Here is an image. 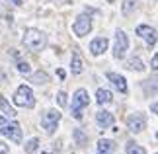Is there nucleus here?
Returning a JSON list of instances; mask_svg holds the SVG:
<instances>
[{
	"instance_id": "nucleus-22",
	"label": "nucleus",
	"mask_w": 158,
	"mask_h": 154,
	"mask_svg": "<svg viewBox=\"0 0 158 154\" xmlns=\"http://www.w3.org/2000/svg\"><path fill=\"white\" fill-rule=\"evenodd\" d=\"M74 139H76V143L80 146H86V143H88V139H86V135L82 133V129H76L74 131Z\"/></svg>"
},
{
	"instance_id": "nucleus-27",
	"label": "nucleus",
	"mask_w": 158,
	"mask_h": 154,
	"mask_svg": "<svg viewBox=\"0 0 158 154\" xmlns=\"http://www.w3.org/2000/svg\"><path fill=\"white\" fill-rule=\"evenodd\" d=\"M156 65H158V59L154 57V59H152V69H154V70H156Z\"/></svg>"
},
{
	"instance_id": "nucleus-6",
	"label": "nucleus",
	"mask_w": 158,
	"mask_h": 154,
	"mask_svg": "<svg viewBox=\"0 0 158 154\" xmlns=\"http://www.w3.org/2000/svg\"><path fill=\"white\" fill-rule=\"evenodd\" d=\"M127 49H129V39H127V33L117 29L115 31V45H113V57L115 59H123Z\"/></svg>"
},
{
	"instance_id": "nucleus-3",
	"label": "nucleus",
	"mask_w": 158,
	"mask_h": 154,
	"mask_svg": "<svg viewBox=\"0 0 158 154\" xmlns=\"http://www.w3.org/2000/svg\"><path fill=\"white\" fill-rule=\"evenodd\" d=\"M88 103H90V96H88V92L84 90V88L76 90V92H74V96H72V117L80 121V119H82V109H84V107H88Z\"/></svg>"
},
{
	"instance_id": "nucleus-21",
	"label": "nucleus",
	"mask_w": 158,
	"mask_h": 154,
	"mask_svg": "<svg viewBox=\"0 0 158 154\" xmlns=\"http://www.w3.org/2000/svg\"><path fill=\"white\" fill-rule=\"evenodd\" d=\"M37 146H39V140H37V139H29L27 143H26V152H27V154H35Z\"/></svg>"
},
{
	"instance_id": "nucleus-7",
	"label": "nucleus",
	"mask_w": 158,
	"mask_h": 154,
	"mask_svg": "<svg viewBox=\"0 0 158 154\" xmlns=\"http://www.w3.org/2000/svg\"><path fill=\"white\" fill-rule=\"evenodd\" d=\"M90 29H92V18H90L88 14H80V16L76 18V22L72 23V31H74L78 37L88 35Z\"/></svg>"
},
{
	"instance_id": "nucleus-18",
	"label": "nucleus",
	"mask_w": 158,
	"mask_h": 154,
	"mask_svg": "<svg viewBox=\"0 0 158 154\" xmlns=\"http://www.w3.org/2000/svg\"><path fill=\"white\" fill-rule=\"evenodd\" d=\"M72 72H74V74H80L82 72V59H80V55H78L76 51L72 53Z\"/></svg>"
},
{
	"instance_id": "nucleus-25",
	"label": "nucleus",
	"mask_w": 158,
	"mask_h": 154,
	"mask_svg": "<svg viewBox=\"0 0 158 154\" xmlns=\"http://www.w3.org/2000/svg\"><path fill=\"white\" fill-rule=\"evenodd\" d=\"M8 144H6V143H2V140H0V154H8Z\"/></svg>"
},
{
	"instance_id": "nucleus-24",
	"label": "nucleus",
	"mask_w": 158,
	"mask_h": 154,
	"mask_svg": "<svg viewBox=\"0 0 158 154\" xmlns=\"http://www.w3.org/2000/svg\"><path fill=\"white\" fill-rule=\"evenodd\" d=\"M57 102H59L60 107L66 106V94H64V92H59V94H57Z\"/></svg>"
},
{
	"instance_id": "nucleus-16",
	"label": "nucleus",
	"mask_w": 158,
	"mask_h": 154,
	"mask_svg": "<svg viewBox=\"0 0 158 154\" xmlns=\"http://www.w3.org/2000/svg\"><path fill=\"white\" fill-rule=\"evenodd\" d=\"M0 109L4 111V117H16V115H18V113H16V109L12 107V106L4 100L2 96H0Z\"/></svg>"
},
{
	"instance_id": "nucleus-23",
	"label": "nucleus",
	"mask_w": 158,
	"mask_h": 154,
	"mask_svg": "<svg viewBox=\"0 0 158 154\" xmlns=\"http://www.w3.org/2000/svg\"><path fill=\"white\" fill-rule=\"evenodd\" d=\"M18 72H20V74H29V72H31V66H29V63H18Z\"/></svg>"
},
{
	"instance_id": "nucleus-15",
	"label": "nucleus",
	"mask_w": 158,
	"mask_h": 154,
	"mask_svg": "<svg viewBox=\"0 0 158 154\" xmlns=\"http://www.w3.org/2000/svg\"><path fill=\"white\" fill-rule=\"evenodd\" d=\"M127 69L129 70H137V72H143L144 70V65H143V60L139 59V57H133L127 60Z\"/></svg>"
},
{
	"instance_id": "nucleus-13",
	"label": "nucleus",
	"mask_w": 158,
	"mask_h": 154,
	"mask_svg": "<svg viewBox=\"0 0 158 154\" xmlns=\"http://www.w3.org/2000/svg\"><path fill=\"white\" fill-rule=\"evenodd\" d=\"M96 102H98L100 106H104V103H111V102H113L111 92L106 90V88H100L98 92H96Z\"/></svg>"
},
{
	"instance_id": "nucleus-26",
	"label": "nucleus",
	"mask_w": 158,
	"mask_h": 154,
	"mask_svg": "<svg viewBox=\"0 0 158 154\" xmlns=\"http://www.w3.org/2000/svg\"><path fill=\"white\" fill-rule=\"evenodd\" d=\"M10 2L14 4V6H22V0H10Z\"/></svg>"
},
{
	"instance_id": "nucleus-8",
	"label": "nucleus",
	"mask_w": 158,
	"mask_h": 154,
	"mask_svg": "<svg viewBox=\"0 0 158 154\" xmlns=\"http://www.w3.org/2000/svg\"><path fill=\"white\" fill-rule=\"evenodd\" d=\"M127 127H129L131 133H141L144 131V127H147V117H144L143 113H131L129 117H127Z\"/></svg>"
},
{
	"instance_id": "nucleus-2",
	"label": "nucleus",
	"mask_w": 158,
	"mask_h": 154,
	"mask_svg": "<svg viewBox=\"0 0 158 154\" xmlns=\"http://www.w3.org/2000/svg\"><path fill=\"white\" fill-rule=\"evenodd\" d=\"M0 133L4 137H8L12 143L20 144L22 143V129L16 121H8L6 117H0Z\"/></svg>"
},
{
	"instance_id": "nucleus-11",
	"label": "nucleus",
	"mask_w": 158,
	"mask_h": 154,
	"mask_svg": "<svg viewBox=\"0 0 158 154\" xmlns=\"http://www.w3.org/2000/svg\"><path fill=\"white\" fill-rule=\"evenodd\" d=\"M96 121H98V125H100L102 129H107V127L113 125V113H109V111H106V109H102V111L96 113Z\"/></svg>"
},
{
	"instance_id": "nucleus-17",
	"label": "nucleus",
	"mask_w": 158,
	"mask_h": 154,
	"mask_svg": "<svg viewBox=\"0 0 158 154\" xmlns=\"http://www.w3.org/2000/svg\"><path fill=\"white\" fill-rule=\"evenodd\" d=\"M31 80L33 84H37V86H41V84H47L49 82V74L47 72H43V70H39V72H35V74H31Z\"/></svg>"
},
{
	"instance_id": "nucleus-10",
	"label": "nucleus",
	"mask_w": 158,
	"mask_h": 154,
	"mask_svg": "<svg viewBox=\"0 0 158 154\" xmlns=\"http://www.w3.org/2000/svg\"><path fill=\"white\" fill-rule=\"evenodd\" d=\"M107 45H109V41L106 37H96L92 43H90V53H92L94 57H100V55L107 49Z\"/></svg>"
},
{
	"instance_id": "nucleus-12",
	"label": "nucleus",
	"mask_w": 158,
	"mask_h": 154,
	"mask_svg": "<svg viewBox=\"0 0 158 154\" xmlns=\"http://www.w3.org/2000/svg\"><path fill=\"white\" fill-rule=\"evenodd\" d=\"M107 80H109V82H111L119 92H127V82H125V78L121 76V74H115V72H107Z\"/></svg>"
},
{
	"instance_id": "nucleus-1",
	"label": "nucleus",
	"mask_w": 158,
	"mask_h": 154,
	"mask_svg": "<svg viewBox=\"0 0 158 154\" xmlns=\"http://www.w3.org/2000/svg\"><path fill=\"white\" fill-rule=\"evenodd\" d=\"M23 45L29 51L37 53V51H43L45 45H47V35L41 31V29H35V27H29L23 31Z\"/></svg>"
},
{
	"instance_id": "nucleus-28",
	"label": "nucleus",
	"mask_w": 158,
	"mask_h": 154,
	"mask_svg": "<svg viewBox=\"0 0 158 154\" xmlns=\"http://www.w3.org/2000/svg\"><path fill=\"white\" fill-rule=\"evenodd\" d=\"M107 2H113V0H107Z\"/></svg>"
},
{
	"instance_id": "nucleus-4",
	"label": "nucleus",
	"mask_w": 158,
	"mask_h": 154,
	"mask_svg": "<svg viewBox=\"0 0 158 154\" xmlns=\"http://www.w3.org/2000/svg\"><path fill=\"white\" fill-rule=\"evenodd\" d=\"M14 103L20 106V107H33L35 106V98H33L31 88L26 86V84H22L14 94Z\"/></svg>"
},
{
	"instance_id": "nucleus-5",
	"label": "nucleus",
	"mask_w": 158,
	"mask_h": 154,
	"mask_svg": "<svg viewBox=\"0 0 158 154\" xmlns=\"http://www.w3.org/2000/svg\"><path fill=\"white\" fill-rule=\"evenodd\" d=\"M59 121H60V111L59 109H49V111H45V115L41 117V127L45 129V133L53 135L57 125H59Z\"/></svg>"
},
{
	"instance_id": "nucleus-9",
	"label": "nucleus",
	"mask_w": 158,
	"mask_h": 154,
	"mask_svg": "<svg viewBox=\"0 0 158 154\" xmlns=\"http://www.w3.org/2000/svg\"><path fill=\"white\" fill-rule=\"evenodd\" d=\"M137 35H141V37L147 39L148 45H154L156 43V31L150 26H144V23H141V26H137Z\"/></svg>"
},
{
	"instance_id": "nucleus-20",
	"label": "nucleus",
	"mask_w": 158,
	"mask_h": 154,
	"mask_svg": "<svg viewBox=\"0 0 158 154\" xmlns=\"http://www.w3.org/2000/svg\"><path fill=\"white\" fill-rule=\"evenodd\" d=\"M139 4V0H123V6H121V10H123V14H131L133 8Z\"/></svg>"
},
{
	"instance_id": "nucleus-14",
	"label": "nucleus",
	"mask_w": 158,
	"mask_h": 154,
	"mask_svg": "<svg viewBox=\"0 0 158 154\" xmlns=\"http://www.w3.org/2000/svg\"><path fill=\"white\" fill-rule=\"evenodd\" d=\"M113 148H115L113 140H109V139H100L98 140V152L100 154H111Z\"/></svg>"
},
{
	"instance_id": "nucleus-19",
	"label": "nucleus",
	"mask_w": 158,
	"mask_h": 154,
	"mask_svg": "<svg viewBox=\"0 0 158 154\" xmlns=\"http://www.w3.org/2000/svg\"><path fill=\"white\" fill-rule=\"evenodd\" d=\"M125 150H127V154H147V150L143 148L141 144H137V143H127V146H125Z\"/></svg>"
}]
</instances>
